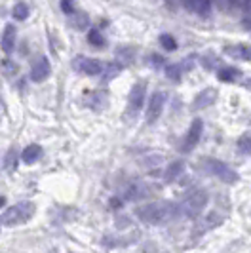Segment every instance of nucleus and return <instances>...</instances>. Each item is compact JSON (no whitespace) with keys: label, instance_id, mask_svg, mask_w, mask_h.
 I'll list each match as a JSON object with an SVG mask.
<instances>
[{"label":"nucleus","instance_id":"obj_32","mask_svg":"<svg viewBox=\"0 0 251 253\" xmlns=\"http://www.w3.org/2000/svg\"><path fill=\"white\" fill-rule=\"evenodd\" d=\"M0 105H2V101H0Z\"/></svg>","mask_w":251,"mask_h":253},{"label":"nucleus","instance_id":"obj_8","mask_svg":"<svg viewBox=\"0 0 251 253\" xmlns=\"http://www.w3.org/2000/svg\"><path fill=\"white\" fill-rule=\"evenodd\" d=\"M145 97H147V84H145V82H137V84L131 88L129 97H127V113L131 114V116H135V114L143 109Z\"/></svg>","mask_w":251,"mask_h":253},{"label":"nucleus","instance_id":"obj_25","mask_svg":"<svg viewBox=\"0 0 251 253\" xmlns=\"http://www.w3.org/2000/svg\"><path fill=\"white\" fill-rule=\"evenodd\" d=\"M149 65H152L154 69H160V67H164V57L160 53H151L149 55Z\"/></svg>","mask_w":251,"mask_h":253},{"label":"nucleus","instance_id":"obj_20","mask_svg":"<svg viewBox=\"0 0 251 253\" xmlns=\"http://www.w3.org/2000/svg\"><path fill=\"white\" fill-rule=\"evenodd\" d=\"M12 15L17 21H25L27 17H29V6H27L25 2H17V4L13 6Z\"/></svg>","mask_w":251,"mask_h":253},{"label":"nucleus","instance_id":"obj_12","mask_svg":"<svg viewBox=\"0 0 251 253\" xmlns=\"http://www.w3.org/2000/svg\"><path fill=\"white\" fill-rule=\"evenodd\" d=\"M183 6L187 8L188 12H194L206 17L211 12V0H183Z\"/></svg>","mask_w":251,"mask_h":253},{"label":"nucleus","instance_id":"obj_1","mask_svg":"<svg viewBox=\"0 0 251 253\" xmlns=\"http://www.w3.org/2000/svg\"><path fill=\"white\" fill-rule=\"evenodd\" d=\"M135 215L141 223L158 227V225H166L181 215V208L175 202H151L137 208Z\"/></svg>","mask_w":251,"mask_h":253},{"label":"nucleus","instance_id":"obj_24","mask_svg":"<svg viewBox=\"0 0 251 253\" xmlns=\"http://www.w3.org/2000/svg\"><path fill=\"white\" fill-rule=\"evenodd\" d=\"M75 15V27L78 29V31H82V29H86L88 27V15L86 13H82V12H78V13H73Z\"/></svg>","mask_w":251,"mask_h":253},{"label":"nucleus","instance_id":"obj_16","mask_svg":"<svg viewBox=\"0 0 251 253\" xmlns=\"http://www.w3.org/2000/svg\"><path fill=\"white\" fill-rule=\"evenodd\" d=\"M40 156H42V147H40L38 143L29 145V147H25V151L21 152V160H23L25 164H35Z\"/></svg>","mask_w":251,"mask_h":253},{"label":"nucleus","instance_id":"obj_11","mask_svg":"<svg viewBox=\"0 0 251 253\" xmlns=\"http://www.w3.org/2000/svg\"><path fill=\"white\" fill-rule=\"evenodd\" d=\"M15 37H17V31H15V27L12 23L4 27L2 38H0V48H2L4 53H12L13 51V48H15Z\"/></svg>","mask_w":251,"mask_h":253},{"label":"nucleus","instance_id":"obj_22","mask_svg":"<svg viewBox=\"0 0 251 253\" xmlns=\"http://www.w3.org/2000/svg\"><path fill=\"white\" fill-rule=\"evenodd\" d=\"M120 71H122V65L118 63H109L107 65V71H105V75H103V82H111L113 78L120 75Z\"/></svg>","mask_w":251,"mask_h":253},{"label":"nucleus","instance_id":"obj_31","mask_svg":"<svg viewBox=\"0 0 251 253\" xmlns=\"http://www.w3.org/2000/svg\"><path fill=\"white\" fill-rule=\"evenodd\" d=\"M4 204H6V196H0V208H2Z\"/></svg>","mask_w":251,"mask_h":253},{"label":"nucleus","instance_id":"obj_6","mask_svg":"<svg viewBox=\"0 0 251 253\" xmlns=\"http://www.w3.org/2000/svg\"><path fill=\"white\" fill-rule=\"evenodd\" d=\"M164 105H166V93L160 91V89L152 91L151 99H149V103H147V114H145L147 124H154V122L162 116Z\"/></svg>","mask_w":251,"mask_h":253},{"label":"nucleus","instance_id":"obj_14","mask_svg":"<svg viewBox=\"0 0 251 253\" xmlns=\"http://www.w3.org/2000/svg\"><path fill=\"white\" fill-rule=\"evenodd\" d=\"M215 99H217V91H215L213 88L202 89L200 93L196 95V99H194V109H206V107H209Z\"/></svg>","mask_w":251,"mask_h":253},{"label":"nucleus","instance_id":"obj_29","mask_svg":"<svg viewBox=\"0 0 251 253\" xmlns=\"http://www.w3.org/2000/svg\"><path fill=\"white\" fill-rule=\"evenodd\" d=\"M232 2L242 6V8H250V4H251V0H232Z\"/></svg>","mask_w":251,"mask_h":253},{"label":"nucleus","instance_id":"obj_15","mask_svg":"<svg viewBox=\"0 0 251 253\" xmlns=\"http://www.w3.org/2000/svg\"><path fill=\"white\" fill-rule=\"evenodd\" d=\"M183 169H185V162H181V160H175V162H171L169 166H166L164 181H166V183H173V181L183 173Z\"/></svg>","mask_w":251,"mask_h":253},{"label":"nucleus","instance_id":"obj_13","mask_svg":"<svg viewBox=\"0 0 251 253\" xmlns=\"http://www.w3.org/2000/svg\"><path fill=\"white\" fill-rule=\"evenodd\" d=\"M225 53L232 59H242V61H251V46L246 44H232V46H226Z\"/></svg>","mask_w":251,"mask_h":253},{"label":"nucleus","instance_id":"obj_17","mask_svg":"<svg viewBox=\"0 0 251 253\" xmlns=\"http://www.w3.org/2000/svg\"><path fill=\"white\" fill-rule=\"evenodd\" d=\"M240 76H242V71L236 69V67H223V69H219L217 71V78L221 80V82H236Z\"/></svg>","mask_w":251,"mask_h":253},{"label":"nucleus","instance_id":"obj_26","mask_svg":"<svg viewBox=\"0 0 251 253\" xmlns=\"http://www.w3.org/2000/svg\"><path fill=\"white\" fill-rule=\"evenodd\" d=\"M133 53H135L133 48H118V50H116V55H118L120 59H127V61L131 59V55H133Z\"/></svg>","mask_w":251,"mask_h":253},{"label":"nucleus","instance_id":"obj_18","mask_svg":"<svg viewBox=\"0 0 251 253\" xmlns=\"http://www.w3.org/2000/svg\"><path fill=\"white\" fill-rule=\"evenodd\" d=\"M17 166V149L12 147L10 151L6 152V158H4V169L6 171H13Z\"/></svg>","mask_w":251,"mask_h":253},{"label":"nucleus","instance_id":"obj_9","mask_svg":"<svg viewBox=\"0 0 251 253\" xmlns=\"http://www.w3.org/2000/svg\"><path fill=\"white\" fill-rule=\"evenodd\" d=\"M194 55H188L185 59H181V61H177V63H171V65H166L164 67V73L166 76L169 78V80H181V76L188 73V71H192V67H194Z\"/></svg>","mask_w":251,"mask_h":253},{"label":"nucleus","instance_id":"obj_27","mask_svg":"<svg viewBox=\"0 0 251 253\" xmlns=\"http://www.w3.org/2000/svg\"><path fill=\"white\" fill-rule=\"evenodd\" d=\"M202 65H204L206 69H215V65H217V57H215V55H206V57L202 59Z\"/></svg>","mask_w":251,"mask_h":253},{"label":"nucleus","instance_id":"obj_3","mask_svg":"<svg viewBox=\"0 0 251 253\" xmlns=\"http://www.w3.org/2000/svg\"><path fill=\"white\" fill-rule=\"evenodd\" d=\"M202 168H204L206 173H209V175H213V177H217L219 181L228 183V185H234L236 181H240L238 171L232 169L226 162L219 160V158H204V160H202Z\"/></svg>","mask_w":251,"mask_h":253},{"label":"nucleus","instance_id":"obj_7","mask_svg":"<svg viewBox=\"0 0 251 253\" xmlns=\"http://www.w3.org/2000/svg\"><path fill=\"white\" fill-rule=\"evenodd\" d=\"M202 133H204V122H202L200 118L192 120V124H190V127L187 129V135H185V139H183V145H181V151L185 152V154H188V152L194 151V149H196V145L200 143Z\"/></svg>","mask_w":251,"mask_h":253},{"label":"nucleus","instance_id":"obj_2","mask_svg":"<svg viewBox=\"0 0 251 253\" xmlns=\"http://www.w3.org/2000/svg\"><path fill=\"white\" fill-rule=\"evenodd\" d=\"M33 213H35V204L33 202H17L2 213L0 223L4 227H19V225L27 223L33 217Z\"/></svg>","mask_w":251,"mask_h":253},{"label":"nucleus","instance_id":"obj_23","mask_svg":"<svg viewBox=\"0 0 251 253\" xmlns=\"http://www.w3.org/2000/svg\"><path fill=\"white\" fill-rule=\"evenodd\" d=\"M160 44H162V48H166L167 51H173L177 50V40L171 35H160Z\"/></svg>","mask_w":251,"mask_h":253},{"label":"nucleus","instance_id":"obj_10","mask_svg":"<svg viewBox=\"0 0 251 253\" xmlns=\"http://www.w3.org/2000/svg\"><path fill=\"white\" fill-rule=\"evenodd\" d=\"M51 75V65L48 61V57H44V55H40L35 59V63L31 65V80L33 82H44L48 76Z\"/></svg>","mask_w":251,"mask_h":253},{"label":"nucleus","instance_id":"obj_30","mask_svg":"<svg viewBox=\"0 0 251 253\" xmlns=\"http://www.w3.org/2000/svg\"><path fill=\"white\" fill-rule=\"evenodd\" d=\"M242 25L251 31V19H244V21H242Z\"/></svg>","mask_w":251,"mask_h":253},{"label":"nucleus","instance_id":"obj_5","mask_svg":"<svg viewBox=\"0 0 251 253\" xmlns=\"http://www.w3.org/2000/svg\"><path fill=\"white\" fill-rule=\"evenodd\" d=\"M73 69L84 76H97L103 71V63H101L99 59H93V57L76 55L75 59H73Z\"/></svg>","mask_w":251,"mask_h":253},{"label":"nucleus","instance_id":"obj_28","mask_svg":"<svg viewBox=\"0 0 251 253\" xmlns=\"http://www.w3.org/2000/svg\"><path fill=\"white\" fill-rule=\"evenodd\" d=\"M61 10L67 13V15H73V13H75V6H73L71 0H61Z\"/></svg>","mask_w":251,"mask_h":253},{"label":"nucleus","instance_id":"obj_21","mask_svg":"<svg viewBox=\"0 0 251 253\" xmlns=\"http://www.w3.org/2000/svg\"><path fill=\"white\" fill-rule=\"evenodd\" d=\"M238 152L240 154H246V156H250L251 154V133H244L242 137L238 139Z\"/></svg>","mask_w":251,"mask_h":253},{"label":"nucleus","instance_id":"obj_19","mask_svg":"<svg viewBox=\"0 0 251 253\" xmlns=\"http://www.w3.org/2000/svg\"><path fill=\"white\" fill-rule=\"evenodd\" d=\"M88 42L93 48H103V46H105V37L99 33V29H89Z\"/></svg>","mask_w":251,"mask_h":253},{"label":"nucleus","instance_id":"obj_4","mask_svg":"<svg viewBox=\"0 0 251 253\" xmlns=\"http://www.w3.org/2000/svg\"><path fill=\"white\" fill-rule=\"evenodd\" d=\"M209 202V196L206 190H192L181 200L179 208H181V215L185 217H198L206 210V206Z\"/></svg>","mask_w":251,"mask_h":253}]
</instances>
